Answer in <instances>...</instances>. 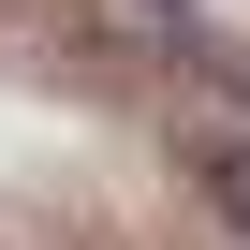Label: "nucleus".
I'll return each mask as SVG.
<instances>
[{
  "label": "nucleus",
  "instance_id": "nucleus-1",
  "mask_svg": "<svg viewBox=\"0 0 250 250\" xmlns=\"http://www.w3.org/2000/svg\"><path fill=\"white\" fill-rule=\"evenodd\" d=\"M191 162H206V206L250 235V103H221V118H206V133H191Z\"/></svg>",
  "mask_w": 250,
  "mask_h": 250
},
{
  "label": "nucleus",
  "instance_id": "nucleus-2",
  "mask_svg": "<svg viewBox=\"0 0 250 250\" xmlns=\"http://www.w3.org/2000/svg\"><path fill=\"white\" fill-rule=\"evenodd\" d=\"M133 15H162V0H133Z\"/></svg>",
  "mask_w": 250,
  "mask_h": 250
}]
</instances>
